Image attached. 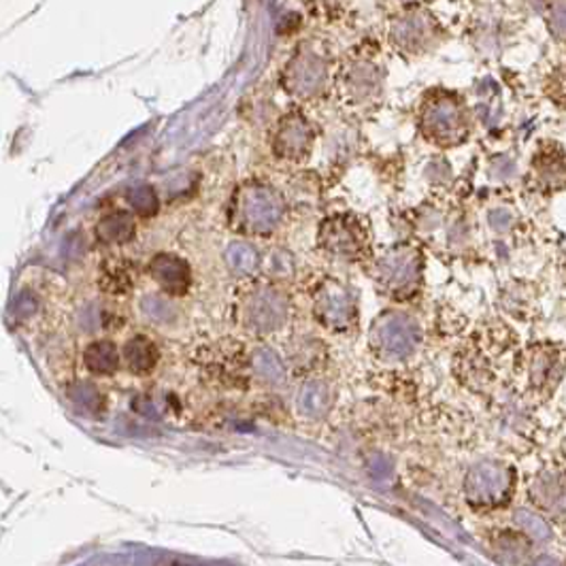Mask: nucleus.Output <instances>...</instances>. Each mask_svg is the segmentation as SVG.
I'll use <instances>...</instances> for the list:
<instances>
[{
  "instance_id": "1",
  "label": "nucleus",
  "mask_w": 566,
  "mask_h": 566,
  "mask_svg": "<svg viewBox=\"0 0 566 566\" xmlns=\"http://www.w3.org/2000/svg\"><path fill=\"white\" fill-rule=\"evenodd\" d=\"M371 277L388 298H413L424 283V253L411 243L392 246L373 260Z\"/></svg>"
},
{
  "instance_id": "2",
  "label": "nucleus",
  "mask_w": 566,
  "mask_h": 566,
  "mask_svg": "<svg viewBox=\"0 0 566 566\" xmlns=\"http://www.w3.org/2000/svg\"><path fill=\"white\" fill-rule=\"evenodd\" d=\"M422 134L439 148H456L469 137V111L460 96L435 92L422 105L420 113Z\"/></svg>"
},
{
  "instance_id": "3",
  "label": "nucleus",
  "mask_w": 566,
  "mask_h": 566,
  "mask_svg": "<svg viewBox=\"0 0 566 566\" xmlns=\"http://www.w3.org/2000/svg\"><path fill=\"white\" fill-rule=\"evenodd\" d=\"M285 214V203H283L280 192L260 184L250 182L235 196V226L241 232L248 235H269L277 228Z\"/></svg>"
},
{
  "instance_id": "4",
  "label": "nucleus",
  "mask_w": 566,
  "mask_h": 566,
  "mask_svg": "<svg viewBox=\"0 0 566 566\" xmlns=\"http://www.w3.org/2000/svg\"><path fill=\"white\" fill-rule=\"evenodd\" d=\"M515 481L518 472L513 467L497 460H483L467 472L465 497L471 507L481 511L504 507L515 492Z\"/></svg>"
},
{
  "instance_id": "5",
  "label": "nucleus",
  "mask_w": 566,
  "mask_h": 566,
  "mask_svg": "<svg viewBox=\"0 0 566 566\" xmlns=\"http://www.w3.org/2000/svg\"><path fill=\"white\" fill-rule=\"evenodd\" d=\"M369 341L381 360L401 362L420 346L422 330L411 315L385 312L373 322Z\"/></svg>"
},
{
  "instance_id": "6",
  "label": "nucleus",
  "mask_w": 566,
  "mask_h": 566,
  "mask_svg": "<svg viewBox=\"0 0 566 566\" xmlns=\"http://www.w3.org/2000/svg\"><path fill=\"white\" fill-rule=\"evenodd\" d=\"M317 243L322 252L346 262H358L369 255L367 228L358 218L347 214L330 216L328 220L322 221Z\"/></svg>"
},
{
  "instance_id": "7",
  "label": "nucleus",
  "mask_w": 566,
  "mask_h": 566,
  "mask_svg": "<svg viewBox=\"0 0 566 566\" xmlns=\"http://www.w3.org/2000/svg\"><path fill=\"white\" fill-rule=\"evenodd\" d=\"M285 92L298 100L317 98L328 86V63L312 45H301L285 64L282 77Z\"/></svg>"
},
{
  "instance_id": "8",
  "label": "nucleus",
  "mask_w": 566,
  "mask_h": 566,
  "mask_svg": "<svg viewBox=\"0 0 566 566\" xmlns=\"http://www.w3.org/2000/svg\"><path fill=\"white\" fill-rule=\"evenodd\" d=\"M314 314L333 333H347L358 322V303L346 283L328 277L315 290Z\"/></svg>"
},
{
  "instance_id": "9",
  "label": "nucleus",
  "mask_w": 566,
  "mask_h": 566,
  "mask_svg": "<svg viewBox=\"0 0 566 566\" xmlns=\"http://www.w3.org/2000/svg\"><path fill=\"white\" fill-rule=\"evenodd\" d=\"M315 130L301 111L285 113L273 134L275 156L287 162H303L314 150Z\"/></svg>"
},
{
  "instance_id": "10",
  "label": "nucleus",
  "mask_w": 566,
  "mask_h": 566,
  "mask_svg": "<svg viewBox=\"0 0 566 566\" xmlns=\"http://www.w3.org/2000/svg\"><path fill=\"white\" fill-rule=\"evenodd\" d=\"M246 322L258 335H269L282 328L287 317V296L273 285L258 287L248 298Z\"/></svg>"
},
{
  "instance_id": "11",
  "label": "nucleus",
  "mask_w": 566,
  "mask_h": 566,
  "mask_svg": "<svg viewBox=\"0 0 566 566\" xmlns=\"http://www.w3.org/2000/svg\"><path fill=\"white\" fill-rule=\"evenodd\" d=\"M531 184L543 194L566 189V150L545 143L531 162Z\"/></svg>"
},
{
  "instance_id": "12",
  "label": "nucleus",
  "mask_w": 566,
  "mask_h": 566,
  "mask_svg": "<svg viewBox=\"0 0 566 566\" xmlns=\"http://www.w3.org/2000/svg\"><path fill=\"white\" fill-rule=\"evenodd\" d=\"M341 95L351 105H369L381 95V77L375 64L351 63L341 70Z\"/></svg>"
},
{
  "instance_id": "13",
  "label": "nucleus",
  "mask_w": 566,
  "mask_h": 566,
  "mask_svg": "<svg viewBox=\"0 0 566 566\" xmlns=\"http://www.w3.org/2000/svg\"><path fill=\"white\" fill-rule=\"evenodd\" d=\"M531 501L549 518L566 520V471H543L529 488Z\"/></svg>"
},
{
  "instance_id": "14",
  "label": "nucleus",
  "mask_w": 566,
  "mask_h": 566,
  "mask_svg": "<svg viewBox=\"0 0 566 566\" xmlns=\"http://www.w3.org/2000/svg\"><path fill=\"white\" fill-rule=\"evenodd\" d=\"M565 373L563 349L554 346H535L531 351V383L536 390L552 392Z\"/></svg>"
},
{
  "instance_id": "15",
  "label": "nucleus",
  "mask_w": 566,
  "mask_h": 566,
  "mask_svg": "<svg viewBox=\"0 0 566 566\" xmlns=\"http://www.w3.org/2000/svg\"><path fill=\"white\" fill-rule=\"evenodd\" d=\"M435 22L426 13L405 15L394 29V43L405 52H422L431 45Z\"/></svg>"
},
{
  "instance_id": "16",
  "label": "nucleus",
  "mask_w": 566,
  "mask_h": 566,
  "mask_svg": "<svg viewBox=\"0 0 566 566\" xmlns=\"http://www.w3.org/2000/svg\"><path fill=\"white\" fill-rule=\"evenodd\" d=\"M124 360H127V367L132 373L148 375L156 369L157 360H160V349L150 337L139 335V337L130 339L124 347Z\"/></svg>"
},
{
  "instance_id": "17",
  "label": "nucleus",
  "mask_w": 566,
  "mask_h": 566,
  "mask_svg": "<svg viewBox=\"0 0 566 566\" xmlns=\"http://www.w3.org/2000/svg\"><path fill=\"white\" fill-rule=\"evenodd\" d=\"M84 360L96 375H113L120 369V351L111 341H95L88 346Z\"/></svg>"
},
{
  "instance_id": "18",
  "label": "nucleus",
  "mask_w": 566,
  "mask_h": 566,
  "mask_svg": "<svg viewBox=\"0 0 566 566\" xmlns=\"http://www.w3.org/2000/svg\"><path fill=\"white\" fill-rule=\"evenodd\" d=\"M531 543L524 533H503L497 541V558L501 563H526Z\"/></svg>"
},
{
  "instance_id": "19",
  "label": "nucleus",
  "mask_w": 566,
  "mask_h": 566,
  "mask_svg": "<svg viewBox=\"0 0 566 566\" xmlns=\"http://www.w3.org/2000/svg\"><path fill=\"white\" fill-rule=\"evenodd\" d=\"M513 520H515L520 533H524L533 543H543V541L552 538L549 524L541 515H536V513L529 511V509H515Z\"/></svg>"
},
{
  "instance_id": "20",
  "label": "nucleus",
  "mask_w": 566,
  "mask_h": 566,
  "mask_svg": "<svg viewBox=\"0 0 566 566\" xmlns=\"http://www.w3.org/2000/svg\"><path fill=\"white\" fill-rule=\"evenodd\" d=\"M330 405V392L328 385L317 383V381H309L303 392H301V410L309 415H319L328 410Z\"/></svg>"
},
{
  "instance_id": "21",
  "label": "nucleus",
  "mask_w": 566,
  "mask_h": 566,
  "mask_svg": "<svg viewBox=\"0 0 566 566\" xmlns=\"http://www.w3.org/2000/svg\"><path fill=\"white\" fill-rule=\"evenodd\" d=\"M549 26H552V31L556 32V36L566 39V0H558L552 4Z\"/></svg>"
},
{
  "instance_id": "22",
  "label": "nucleus",
  "mask_w": 566,
  "mask_h": 566,
  "mask_svg": "<svg viewBox=\"0 0 566 566\" xmlns=\"http://www.w3.org/2000/svg\"><path fill=\"white\" fill-rule=\"evenodd\" d=\"M511 221H513V216H511L509 211H504V209H494V211L490 214V226H492L494 230H499V232L509 230Z\"/></svg>"
},
{
  "instance_id": "23",
  "label": "nucleus",
  "mask_w": 566,
  "mask_h": 566,
  "mask_svg": "<svg viewBox=\"0 0 566 566\" xmlns=\"http://www.w3.org/2000/svg\"><path fill=\"white\" fill-rule=\"evenodd\" d=\"M315 7H322V9H330V7H335V2L337 0H312Z\"/></svg>"
}]
</instances>
